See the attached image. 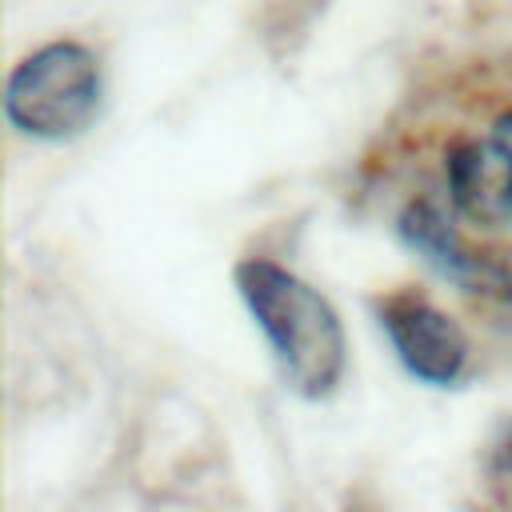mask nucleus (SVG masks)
<instances>
[{
	"mask_svg": "<svg viewBox=\"0 0 512 512\" xmlns=\"http://www.w3.org/2000/svg\"><path fill=\"white\" fill-rule=\"evenodd\" d=\"M232 280L256 328L264 332L288 388L304 400L332 396L348 364V340L336 308L308 280L264 256L240 260L232 268Z\"/></svg>",
	"mask_w": 512,
	"mask_h": 512,
	"instance_id": "nucleus-1",
	"label": "nucleus"
},
{
	"mask_svg": "<svg viewBox=\"0 0 512 512\" xmlns=\"http://www.w3.org/2000/svg\"><path fill=\"white\" fill-rule=\"evenodd\" d=\"M100 108V64L76 40H52L28 52L4 84V116L32 140H68Z\"/></svg>",
	"mask_w": 512,
	"mask_h": 512,
	"instance_id": "nucleus-2",
	"label": "nucleus"
},
{
	"mask_svg": "<svg viewBox=\"0 0 512 512\" xmlns=\"http://www.w3.org/2000/svg\"><path fill=\"white\" fill-rule=\"evenodd\" d=\"M396 228H400V240L412 252H420L424 264L436 268L460 292H476L488 300H512V256H500V252H488L464 240L456 220L436 200L428 196L408 200Z\"/></svg>",
	"mask_w": 512,
	"mask_h": 512,
	"instance_id": "nucleus-3",
	"label": "nucleus"
},
{
	"mask_svg": "<svg viewBox=\"0 0 512 512\" xmlns=\"http://www.w3.org/2000/svg\"><path fill=\"white\" fill-rule=\"evenodd\" d=\"M380 324L400 356V364L424 380V384H456L460 372L468 368V332L460 328L456 316L436 308L420 292H392L380 300Z\"/></svg>",
	"mask_w": 512,
	"mask_h": 512,
	"instance_id": "nucleus-4",
	"label": "nucleus"
},
{
	"mask_svg": "<svg viewBox=\"0 0 512 512\" xmlns=\"http://www.w3.org/2000/svg\"><path fill=\"white\" fill-rule=\"evenodd\" d=\"M444 188L456 220L472 228L512 224V140L496 128L456 140L444 152Z\"/></svg>",
	"mask_w": 512,
	"mask_h": 512,
	"instance_id": "nucleus-5",
	"label": "nucleus"
},
{
	"mask_svg": "<svg viewBox=\"0 0 512 512\" xmlns=\"http://www.w3.org/2000/svg\"><path fill=\"white\" fill-rule=\"evenodd\" d=\"M496 132H504V136L512 140V112H504V116L496 120Z\"/></svg>",
	"mask_w": 512,
	"mask_h": 512,
	"instance_id": "nucleus-6",
	"label": "nucleus"
}]
</instances>
